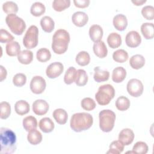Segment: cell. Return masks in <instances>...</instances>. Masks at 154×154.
<instances>
[{
	"mask_svg": "<svg viewBox=\"0 0 154 154\" xmlns=\"http://www.w3.org/2000/svg\"><path fill=\"white\" fill-rule=\"evenodd\" d=\"M64 66L60 62H54L50 64L46 70L47 76L51 79L56 78L63 72Z\"/></svg>",
	"mask_w": 154,
	"mask_h": 154,
	"instance_id": "10",
	"label": "cell"
},
{
	"mask_svg": "<svg viewBox=\"0 0 154 154\" xmlns=\"http://www.w3.org/2000/svg\"><path fill=\"white\" fill-rule=\"evenodd\" d=\"M28 142L32 145H37L40 143L42 141V135L38 131L33 129L28 132L27 135Z\"/></svg>",
	"mask_w": 154,
	"mask_h": 154,
	"instance_id": "30",
	"label": "cell"
},
{
	"mask_svg": "<svg viewBox=\"0 0 154 154\" xmlns=\"http://www.w3.org/2000/svg\"><path fill=\"white\" fill-rule=\"evenodd\" d=\"M116 106L119 111H126L130 106V100L128 97L124 96H120L116 101Z\"/></svg>",
	"mask_w": 154,
	"mask_h": 154,
	"instance_id": "34",
	"label": "cell"
},
{
	"mask_svg": "<svg viewBox=\"0 0 154 154\" xmlns=\"http://www.w3.org/2000/svg\"><path fill=\"white\" fill-rule=\"evenodd\" d=\"M6 53L10 57L17 55L20 52V46L16 41H12L7 43L5 46Z\"/></svg>",
	"mask_w": 154,
	"mask_h": 154,
	"instance_id": "26",
	"label": "cell"
},
{
	"mask_svg": "<svg viewBox=\"0 0 154 154\" xmlns=\"http://www.w3.org/2000/svg\"><path fill=\"white\" fill-rule=\"evenodd\" d=\"M124 150V144L119 140L113 141L109 145V149L106 152L108 154H119Z\"/></svg>",
	"mask_w": 154,
	"mask_h": 154,
	"instance_id": "35",
	"label": "cell"
},
{
	"mask_svg": "<svg viewBox=\"0 0 154 154\" xmlns=\"http://www.w3.org/2000/svg\"><path fill=\"white\" fill-rule=\"evenodd\" d=\"M115 96V90L110 84L100 85L95 94V98L100 105H106Z\"/></svg>",
	"mask_w": 154,
	"mask_h": 154,
	"instance_id": "5",
	"label": "cell"
},
{
	"mask_svg": "<svg viewBox=\"0 0 154 154\" xmlns=\"http://www.w3.org/2000/svg\"><path fill=\"white\" fill-rule=\"evenodd\" d=\"M2 10L8 14H16L18 11V6L13 1H6L2 4Z\"/></svg>",
	"mask_w": 154,
	"mask_h": 154,
	"instance_id": "39",
	"label": "cell"
},
{
	"mask_svg": "<svg viewBox=\"0 0 154 154\" xmlns=\"http://www.w3.org/2000/svg\"><path fill=\"white\" fill-rule=\"evenodd\" d=\"M0 69H1L0 81L2 82L4 79H5L6 78L7 75V70L2 66H0Z\"/></svg>",
	"mask_w": 154,
	"mask_h": 154,
	"instance_id": "48",
	"label": "cell"
},
{
	"mask_svg": "<svg viewBox=\"0 0 154 154\" xmlns=\"http://www.w3.org/2000/svg\"><path fill=\"white\" fill-rule=\"evenodd\" d=\"M70 0H54L52 2V8L56 11H62L69 7Z\"/></svg>",
	"mask_w": 154,
	"mask_h": 154,
	"instance_id": "38",
	"label": "cell"
},
{
	"mask_svg": "<svg viewBox=\"0 0 154 154\" xmlns=\"http://www.w3.org/2000/svg\"><path fill=\"white\" fill-rule=\"evenodd\" d=\"M69 32L63 29L57 30L52 37V49L57 54H63L66 52L70 42Z\"/></svg>",
	"mask_w": 154,
	"mask_h": 154,
	"instance_id": "3",
	"label": "cell"
},
{
	"mask_svg": "<svg viewBox=\"0 0 154 154\" xmlns=\"http://www.w3.org/2000/svg\"><path fill=\"white\" fill-rule=\"evenodd\" d=\"M112 23L114 26L117 30L122 31L127 27L128 20L124 14H118L114 17Z\"/></svg>",
	"mask_w": 154,
	"mask_h": 154,
	"instance_id": "15",
	"label": "cell"
},
{
	"mask_svg": "<svg viewBox=\"0 0 154 154\" xmlns=\"http://www.w3.org/2000/svg\"><path fill=\"white\" fill-rule=\"evenodd\" d=\"M90 1L89 0H74L73 3L78 8H86L90 4Z\"/></svg>",
	"mask_w": 154,
	"mask_h": 154,
	"instance_id": "47",
	"label": "cell"
},
{
	"mask_svg": "<svg viewBox=\"0 0 154 154\" xmlns=\"http://www.w3.org/2000/svg\"><path fill=\"white\" fill-rule=\"evenodd\" d=\"M107 43L111 48H117L122 44V37L117 32H111L107 37Z\"/></svg>",
	"mask_w": 154,
	"mask_h": 154,
	"instance_id": "25",
	"label": "cell"
},
{
	"mask_svg": "<svg viewBox=\"0 0 154 154\" xmlns=\"http://www.w3.org/2000/svg\"><path fill=\"white\" fill-rule=\"evenodd\" d=\"M72 20L75 26L82 27L88 22V16L83 11H76L72 14Z\"/></svg>",
	"mask_w": 154,
	"mask_h": 154,
	"instance_id": "14",
	"label": "cell"
},
{
	"mask_svg": "<svg viewBox=\"0 0 154 154\" xmlns=\"http://www.w3.org/2000/svg\"><path fill=\"white\" fill-rule=\"evenodd\" d=\"M1 153L11 154L16 149V136L10 129L2 127L0 129Z\"/></svg>",
	"mask_w": 154,
	"mask_h": 154,
	"instance_id": "1",
	"label": "cell"
},
{
	"mask_svg": "<svg viewBox=\"0 0 154 154\" xmlns=\"http://www.w3.org/2000/svg\"><path fill=\"white\" fill-rule=\"evenodd\" d=\"M14 109L17 114L23 116L29 112V105L26 100H20L16 102L14 105Z\"/></svg>",
	"mask_w": 154,
	"mask_h": 154,
	"instance_id": "28",
	"label": "cell"
},
{
	"mask_svg": "<svg viewBox=\"0 0 154 154\" xmlns=\"http://www.w3.org/2000/svg\"><path fill=\"white\" fill-rule=\"evenodd\" d=\"M94 79L97 82H102L107 81L109 77V72L108 70H103L100 67H96L94 69Z\"/></svg>",
	"mask_w": 154,
	"mask_h": 154,
	"instance_id": "21",
	"label": "cell"
},
{
	"mask_svg": "<svg viewBox=\"0 0 154 154\" xmlns=\"http://www.w3.org/2000/svg\"><path fill=\"white\" fill-rule=\"evenodd\" d=\"M125 42L129 48L138 47L141 42V37L136 31H131L126 35Z\"/></svg>",
	"mask_w": 154,
	"mask_h": 154,
	"instance_id": "11",
	"label": "cell"
},
{
	"mask_svg": "<svg viewBox=\"0 0 154 154\" xmlns=\"http://www.w3.org/2000/svg\"><path fill=\"white\" fill-rule=\"evenodd\" d=\"M99 127L104 132L111 131L114 126L116 114L110 109H103L99 114Z\"/></svg>",
	"mask_w": 154,
	"mask_h": 154,
	"instance_id": "4",
	"label": "cell"
},
{
	"mask_svg": "<svg viewBox=\"0 0 154 154\" xmlns=\"http://www.w3.org/2000/svg\"><path fill=\"white\" fill-rule=\"evenodd\" d=\"M146 2V0H132V2L137 6L141 5Z\"/></svg>",
	"mask_w": 154,
	"mask_h": 154,
	"instance_id": "49",
	"label": "cell"
},
{
	"mask_svg": "<svg viewBox=\"0 0 154 154\" xmlns=\"http://www.w3.org/2000/svg\"><path fill=\"white\" fill-rule=\"evenodd\" d=\"M93 49L94 54L99 58H103L107 55V48L105 43L102 40L95 42L93 45Z\"/></svg>",
	"mask_w": 154,
	"mask_h": 154,
	"instance_id": "17",
	"label": "cell"
},
{
	"mask_svg": "<svg viewBox=\"0 0 154 154\" xmlns=\"http://www.w3.org/2000/svg\"><path fill=\"white\" fill-rule=\"evenodd\" d=\"M49 108L48 103L43 99H37L32 103V111L38 116H43L46 114Z\"/></svg>",
	"mask_w": 154,
	"mask_h": 154,
	"instance_id": "12",
	"label": "cell"
},
{
	"mask_svg": "<svg viewBox=\"0 0 154 154\" xmlns=\"http://www.w3.org/2000/svg\"><path fill=\"white\" fill-rule=\"evenodd\" d=\"M76 62L81 66H85L89 64L90 57L87 51H81L76 56Z\"/></svg>",
	"mask_w": 154,
	"mask_h": 154,
	"instance_id": "33",
	"label": "cell"
},
{
	"mask_svg": "<svg viewBox=\"0 0 154 154\" xmlns=\"http://www.w3.org/2000/svg\"><path fill=\"white\" fill-rule=\"evenodd\" d=\"M87 82L88 75L86 72L83 69L77 70L75 80V84L78 86H84L87 84Z\"/></svg>",
	"mask_w": 154,
	"mask_h": 154,
	"instance_id": "31",
	"label": "cell"
},
{
	"mask_svg": "<svg viewBox=\"0 0 154 154\" xmlns=\"http://www.w3.org/2000/svg\"><path fill=\"white\" fill-rule=\"evenodd\" d=\"M5 22L11 32L16 35H21L26 28L25 21L16 14H8L5 17Z\"/></svg>",
	"mask_w": 154,
	"mask_h": 154,
	"instance_id": "6",
	"label": "cell"
},
{
	"mask_svg": "<svg viewBox=\"0 0 154 154\" xmlns=\"http://www.w3.org/2000/svg\"><path fill=\"white\" fill-rule=\"evenodd\" d=\"M14 39V37L9 33L7 30L4 29H1L0 30V42L1 43H9L12 42Z\"/></svg>",
	"mask_w": 154,
	"mask_h": 154,
	"instance_id": "46",
	"label": "cell"
},
{
	"mask_svg": "<svg viewBox=\"0 0 154 154\" xmlns=\"http://www.w3.org/2000/svg\"><path fill=\"white\" fill-rule=\"evenodd\" d=\"M143 90L144 86L140 80L133 78L128 81L127 84V91L131 96L138 97L143 94Z\"/></svg>",
	"mask_w": 154,
	"mask_h": 154,
	"instance_id": "8",
	"label": "cell"
},
{
	"mask_svg": "<svg viewBox=\"0 0 154 154\" xmlns=\"http://www.w3.org/2000/svg\"><path fill=\"white\" fill-rule=\"evenodd\" d=\"M143 16L147 20H153L154 18V7L152 5H146L141 9Z\"/></svg>",
	"mask_w": 154,
	"mask_h": 154,
	"instance_id": "45",
	"label": "cell"
},
{
	"mask_svg": "<svg viewBox=\"0 0 154 154\" xmlns=\"http://www.w3.org/2000/svg\"><path fill=\"white\" fill-rule=\"evenodd\" d=\"M26 82V76L24 73H19L16 74L13 78V83L16 87H22Z\"/></svg>",
	"mask_w": 154,
	"mask_h": 154,
	"instance_id": "44",
	"label": "cell"
},
{
	"mask_svg": "<svg viewBox=\"0 0 154 154\" xmlns=\"http://www.w3.org/2000/svg\"><path fill=\"white\" fill-rule=\"evenodd\" d=\"M93 123V116L87 112H77L72 115L70 125L73 131L80 132L88 129Z\"/></svg>",
	"mask_w": 154,
	"mask_h": 154,
	"instance_id": "2",
	"label": "cell"
},
{
	"mask_svg": "<svg viewBox=\"0 0 154 154\" xmlns=\"http://www.w3.org/2000/svg\"><path fill=\"white\" fill-rule=\"evenodd\" d=\"M126 76V70L123 67H116L112 73V80L116 83L122 82Z\"/></svg>",
	"mask_w": 154,
	"mask_h": 154,
	"instance_id": "19",
	"label": "cell"
},
{
	"mask_svg": "<svg viewBox=\"0 0 154 154\" xmlns=\"http://www.w3.org/2000/svg\"><path fill=\"white\" fill-rule=\"evenodd\" d=\"M144 57L140 54H136L132 56L129 60V64L134 69H140L145 64Z\"/></svg>",
	"mask_w": 154,
	"mask_h": 154,
	"instance_id": "20",
	"label": "cell"
},
{
	"mask_svg": "<svg viewBox=\"0 0 154 154\" xmlns=\"http://www.w3.org/2000/svg\"><path fill=\"white\" fill-rule=\"evenodd\" d=\"M53 117L58 124L64 125L67 121L68 114L66 111L64 109L58 108L54 111Z\"/></svg>",
	"mask_w": 154,
	"mask_h": 154,
	"instance_id": "23",
	"label": "cell"
},
{
	"mask_svg": "<svg viewBox=\"0 0 154 154\" xmlns=\"http://www.w3.org/2000/svg\"><path fill=\"white\" fill-rule=\"evenodd\" d=\"M141 32L146 39H152L154 36L153 23L149 22L143 23L141 26Z\"/></svg>",
	"mask_w": 154,
	"mask_h": 154,
	"instance_id": "22",
	"label": "cell"
},
{
	"mask_svg": "<svg viewBox=\"0 0 154 154\" xmlns=\"http://www.w3.org/2000/svg\"><path fill=\"white\" fill-rule=\"evenodd\" d=\"M29 87L33 93L36 94H41L46 88V81L41 76H34L30 82Z\"/></svg>",
	"mask_w": 154,
	"mask_h": 154,
	"instance_id": "9",
	"label": "cell"
},
{
	"mask_svg": "<svg viewBox=\"0 0 154 154\" xmlns=\"http://www.w3.org/2000/svg\"><path fill=\"white\" fill-rule=\"evenodd\" d=\"M23 127L27 132H29L33 129H35L37 127V121L35 117L29 116L23 119Z\"/></svg>",
	"mask_w": 154,
	"mask_h": 154,
	"instance_id": "29",
	"label": "cell"
},
{
	"mask_svg": "<svg viewBox=\"0 0 154 154\" xmlns=\"http://www.w3.org/2000/svg\"><path fill=\"white\" fill-rule=\"evenodd\" d=\"M1 107V115L0 117L1 119H7L11 114V106L7 102H2L0 103Z\"/></svg>",
	"mask_w": 154,
	"mask_h": 154,
	"instance_id": "42",
	"label": "cell"
},
{
	"mask_svg": "<svg viewBox=\"0 0 154 154\" xmlns=\"http://www.w3.org/2000/svg\"><path fill=\"white\" fill-rule=\"evenodd\" d=\"M103 32L102 27L99 25H93L89 29V35L93 42L100 41L103 37Z\"/></svg>",
	"mask_w": 154,
	"mask_h": 154,
	"instance_id": "16",
	"label": "cell"
},
{
	"mask_svg": "<svg viewBox=\"0 0 154 154\" xmlns=\"http://www.w3.org/2000/svg\"><path fill=\"white\" fill-rule=\"evenodd\" d=\"M38 126L40 129L44 133L51 132L55 128L54 123L49 117L42 118L39 122Z\"/></svg>",
	"mask_w": 154,
	"mask_h": 154,
	"instance_id": "18",
	"label": "cell"
},
{
	"mask_svg": "<svg viewBox=\"0 0 154 154\" xmlns=\"http://www.w3.org/2000/svg\"><path fill=\"white\" fill-rule=\"evenodd\" d=\"M81 107L86 111H91L96 107L95 101L90 97H85L81 102Z\"/></svg>",
	"mask_w": 154,
	"mask_h": 154,
	"instance_id": "43",
	"label": "cell"
},
{
	"mask_svg": "<svg viewBox=\"0 0 154 154\" xmlns=\"http://www.w3.org/2000/svg\"><path fill=\"white\" fill-rule=\"evenodd\" d=\"M112 58L117 63H123L128 60V54L124 49H117L113 52Z\"/></svg>",
	"mask_w": 154,
	"mask_h": 154,
	"instance_id": "36",
	"label": "cell"
},
{
	"mask_svg": "<svg viewBox=\"0 0 154 154\" xmlns=\"http://www.w3.org/2000/svg\"><path fill=\"white\" fill-rule=\"evenodd\" d=\"M134 133L133 131L129 128L123 129L119 134V140L122 142L124 146L131 144L134 139Z\"/></svg>",
	"mask_w": 154,
	"mask_h": 154,
	"instance_id": "13",
	"label": "cell"
},
{
	"mask_svg": "<svg viewBox=\"0 0 154 154\" xmlns=\"http://www.w3.org/2000/svg\"><path fill=\"white\" fill-rule=\"evenodd\" d=\"M76 70L74 67H70L66 72L64 76V82L67 85H70L75 82Z\"/></svg>",
	"mask_w": 154,
	"mask_h": 154,
	"instance_id": "40",
	"label": "cell"
},
{
	"mask_svg": "<svg viewBox=\"0 0 154 154\" xmlns=\"http://www.w3.org/2000/svg\"><path fill=\"white\" fill-rule=\"evenodd\" d=\"M38 42V29L35 25H31L27 29L23 38V45L27 49H32L37 46Z\"/></svg>",
	"mask_w": 154,
	"mask_h": 154,
	"instance_id": "7",
	"label": "cell"
},
{
	"mask_svg": "<svg viewBox=\"0 0 154 154\" xmlns=\"http://www.w3.org/2000/svg\"><path fill=\"white\" fill-rule=\"evenodd\" d=\"M17 60L21 64H29L32 61L33 53L28 49L23 50L17 55Z\"/></svg>",
	"mask_w": 154,
	"mask_h": 154,
	"instance_id": "27",
	"label": "cell"
},
{
	"mask_svg": "<svg viewBox=\"0 0 154 154\" xmlns=\"http://www.w3.org/2000/svg\"><path fill=\"white\" fill-rule=\"evenodd\" d=\"M149 147L147 144L143 141L137 142L132 147V150L135 153L139 154H146L147 153Z\"/></svg>",
	"mask_w": 154,
	"mask_h": 154,
	"instance_id": "41",
	"label": "cell"
},
{
	"mask_svg": "<svg viewBox=\"0 0 154 154\" xmlns=\"http://www.w3.org/2000/svg\"><path fill=\"white\" fill-rule=\"evenodd\" d=\"M46 8L45 5L40 2H35L33 3L30 8L31 13L35 16L38 17L45 13Z\"/></svg>",
	"mask_w": 154,
	"mask_h": 154,
	"instance_id": "32",
	"label": "cell"
},
{
	"mask_svg": "<svg viewBox=\"0 0 154 154\" xmlns=\"http://www.w3.org/2000/svg\"><path fill=\"white\" fill-rule=\"evenodd\" d=\"M40 25L42 29L46 32H51L55 27V22L54 20L49 16H45L40 20Z\"/></svg>",
	"mask_w": 154,
	"mask_h": 154,
	"instance_id": "24",
	"label": "cell"
},
{
	"mask_svg": "<svg viewBox=\"0 0 154 154\" xmlns=\"http://www.w3.org/2000/svg\"><path fill=\"white\" fill-rule=\"evenodd\" d=\"M36 57L38 61L40 62H46L49 60L51 58V54L49 49L47 48H40L37 51Z\"/></svg>",
	"mask_w": 154,
	"mask_h": 154,
	"instance_id": "37",
	"label": "cell"
}]
</instances>
